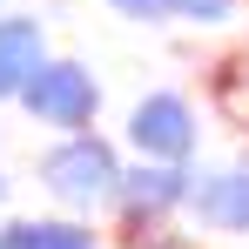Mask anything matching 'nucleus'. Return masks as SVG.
I'll list each match as a JSON object with an SVG mask.
<instances>
[{
  "label": "nucleus",
  "instance_id": "nucleus-8",
  "mask_svg": "<svg viewBox=\"0 0 249 249\" xmlns=\"http://www.w3.org/2000/svg\"><path fill=\"white\" fill-rule=\"evenodd\" d=\"M215 108L229 115V122H243L249 128V41L215 68Z\"/></svg>",
  "mask_w": 249,
  "mask_h": 249
},
{
  "label": "nucleus",
  "instance_id": "nucleus-3",
  "mask_svg": "<svg viewBox=\"0 0 249 249\" xmlns=\"http://www.w3.org/2000/svg\"><path fill=\"white\" fill-rule=\"evenodd\" d=\"M14 108L41 135H74V128H94L101 122V74L74 61V54H47L41 74L14 94Z\"/></svg>",
  "mask_w": 249,
  "mask_h": 249
},
{
  "label": "nucleus",
  "instance_id": "nucleus-1",
  "mask_svg": "<svg viewBox=\"0 0 249 249\" xmlns=\"http://www.w3.org/2000/svg\"><path fill=\"white\" fill-rule=\"evenodd\" d=\"M122 168H128V148L101 128L47 135V148H34V182L47 189V202H61V215H101Z\"/></svg>",
  "mask_w": 249,
  "mask_h": 249
},
{
  "label": "nucleus",
  "instance_id": "nucleus-7",
  "mask_svg": "<svg viewBox=\"0 0 249 249\" xmlns=\"http://www.w3.org/2000/svg\"><path fill=\"white\" fill-rule=\"evenodd\" d=\"M0 249H108V229L88 215H7Z\"/></svg>",
  "mask_w": 249,
  "mask_h": 249
},
{
  "label": "nucleus",
  "instance_id": "nucleus-2",
  "mask_svg": "<svg viewBox=\"0 0 249 249\" xmlns=\"http://www.w3.org/2000/svg\"><path fill=\"white\" fill-rule=\"evenodd\" d=\"M189 189H196V162H142V155H128L122 182L108 196V236L122 249H148L155 236H168L182 222Z\"/></svg>",
  "mask_w": 249,
  "mask_h": 249
},
{
  "label": "nucleus",
  "instance_id": "nucleus-5",
  "mask_svg": "<svg viewBox=\"0 0 249 249\" xmlns=\"http://www.w3.org/2000/svg\"><path fill=\"white\" fill-rule=\"evenodd\" d=\"M182 222L209 243H249V155L222 162V168H196Z\"/></svg>",
  "mask_w": 249,
  "mask_h": 249
},
{
  "label": "nucleus",
  "instance_id": "nucleus-6",
  "mask_svg": "<svg viewBox=\"0 0 249 249\" xmlns=\"http://www.w3.org/2000/svg\"><path fill=\"white\" fill-rule=\"evenodd\" d=\"M54 54L41 14H7L0 7V108H14V94L41 74V61Z\"/></svg>",
  "mask_w": 249,
  "mask_h": 249
},
{
  "label": "nucleus",
  "instance_id": "nucleus-9",
  "mask_svg": "<svg viewBox=\"0 0 249 249\" xmlns=\"http://www.w3.org/2000/svg\"><path fill=\"white\" fill-rule=\"evenodd\" d=\"M243 7L249 0H168V27H202V34H215V27H229Z\"/></svg>",
  "mask_w": 249,
  "mask_h": 249
},
{
  "label": "nucleus",
  "instance_id": "nucleus-10",
  "mask_svg": "<svg viewBox=\"0 0 249 249\" xmlns=\"http://www.w3.org/2000/svg\"><path fill=\"white\" fill-rule=\"evenodd\" d=\"M101 7L128 27H168V0H101Z\"/></svg>",
  "mask_w": 249,
  "mask_h": 249
},
{
  "label": "nucleus",
  "instance_id": "nucleus-11",
  "mask_svg": "<svg viewBox=\"0 0 249 249\" xmlns=\"http://www.w3.org/2000/svg\"><path fill=\"white\" fill-rule=\"evenodd\" d=\"M7 189H14V182H7V168H0V209H7Z\"/></svg>",
  "mask_w": 249,
  "mask_h": 249
},
{
  "label": "nucleus",
  "instance_id": "nucleus-12",
  "mask_svg": "<svg viewBox=\"0 0 249 249\" xmlns=\"http://www.w3.org/2000/svg\"><path fill=\"white\" fill-rule=\"evenodd\" d=\"M0 7H7V0H0Z\"/></svg>",
  "mask_w": 249,
  "mask_h": 249
},
{
  "label": "nucleus",
  "instance_id": "nucleus-4",
  "mask_svg": "<svg viewBox=\"0 0 249 249\" xmlns=\"http://www.w3.org/2000/svg\"><path fill=\"white\" fill-rule=\"evenodd\" d=\"M122 148L142 162H196L202 155V108L182 88H148V94H135V108L122 122Z\"/></svg>",
  "mask_w": 249,
  "mask_h": 249
}]
</instances>
